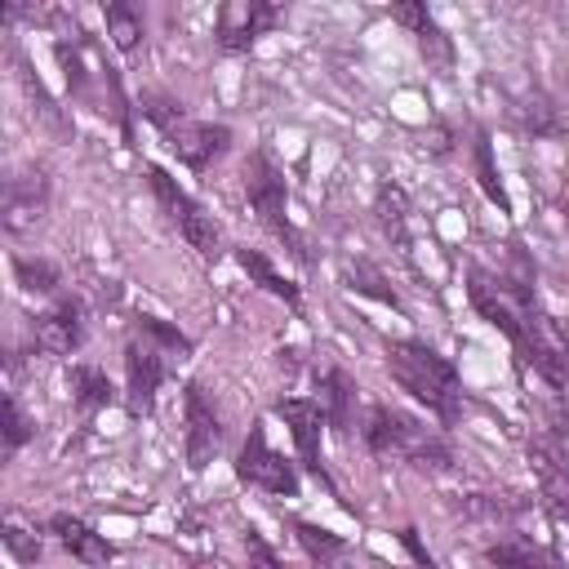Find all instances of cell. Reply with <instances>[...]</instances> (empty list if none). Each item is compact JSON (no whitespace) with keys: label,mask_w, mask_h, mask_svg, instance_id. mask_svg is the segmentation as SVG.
Segmentation results:
<instances>
[{"label":"cell","mask_w":569,"mask_h":569,"mask_svg":"<svg viewBox=\"0 0 569 569\" xmlns=\"http://www.w3.org/2000/svg\"><path fill=\"white\" fill-rule=\"evenodd\" d=\"M413 36H418V44H422L427 62H436V67H449V62H453V44H449V36H445V31H440L431 18H427V22H422Z\"/></svg>","instance_id":"obj_23"},{"label":"cell","mask_w":569,"mask_h":569,"mask_svg":"<svg viewBox=\"0 0 569 569\" xmlns=\"http://www.w3.org/2000/svg\"><path fill=\"white\" fill-rule=\"evenodd\" d=\"M476 173H480V187H485V196L507 213L511 209V200H507V187H502V173H498V164H493V147H489V133H476Z\"/></svg>","instance_id":"obj_19"},{"label":"cell","mask_w":569,"mask_h":569,"mask_svg":"<svg viewBox=\"0 0 569 569\" xmlns=\"http://www.w3.org/2000/svg\"><path fill=\"white\" fill-rule=\"evenodd\" d=\"M387 369L391 378L418 400L427 405L431 413H440L445 422L458 418V400H462V387H458V369L431 351L427 342L418 338H400V342H387Z\"/></svg>","instance_id":"obj_1"},{"label":"cell","mask_w":569,"mask_h":569,"mask_svg":"<svg viewBox=\"0 0 569 569\" xmlns=\"http://www.w3.org/2000/svg\"><path fill=\"white\" fill-rule=\"evenodd\" d=\"M529 462L538 476V493L551 507L556 520H569V458L556 440H533L529 445Z\"/></svg>","instance_id":"obj_8"},{"label":"cell","mask_w":569,"mask_h":569,"mask_svg":"<svg viewBox=\"0 0 569 569\" xmlns=\"http://www.w3.org/2000/svg\"><path fill=\"white\" fill-rule=\"evenodd\" d=\"M485 560H489V565H533V560H547V556H542V551H533V547L498 542V547H489V551H485Z\"/></svg>","instance_id":"obj_26"},{"label":"cell","mask_w":569,"mask_h":569,"mask_svg":"<svg viewBox=\"0 0 569 569\" xmlns=\"http://www.w3.org/2000/svg\"><path fill=\"white\" fill-rule=\"evenodd\" d=\"M400 542L413 551V560H418V565H427V560H431V556H427V547L418 542V533H413V529H400Z\"/></svg>","instance_id":"obj_30"},{"label":"cell","mask_w":569,"mask_h":569,"mask_svg":"<svg viewBox=\"0 0 569 569\" xmlns=\"http://www.w3.org/2000/svg\"><path fill=\"white\" fill-rule=\"evenodd\" d=\"M218 440H222V427H218L213 405L204 400V387L187 382V462H191V471L209 467V458L218 453Z\"/></svg>","instance_id":"obj_9"},{"label":"cell","mask_w":569,"mask_h":569,"mask_svg":"<svg viewBox=\"0 0 569 569\" xmlns=\"http://www.w3.org/2000/svg\"><path fill=\"white\" fill-rule=\"evenodd\" d=\"M138 325H142V333H151V338H156V342H164L169 351H182V356L191 351V338H187L182 329H173V325H164L160 316H138Z\"/></svg>","instance_id":"obj_25"},{"label":"cell","mask_w":569,"mask_h":569,"mask_svg":"<svg viewBox=\"0 0 569 569\" xmlns=\"http://www.w3.org/2000/svg\"><path fill=\"white\" fill-rule=\"evenodd\" d=\"M236 262H240V267H244V271H249V276H253V280H258L267 293H276V298H284L289 307H298V289H293V284H289V280H284V276H280V271H276V267H271L262 253L240 249V253H236Z\"/></svg>","instance_id":"obj_18"},{"label":"cell","mask_w":569,"mask_h":569,"mask_svg":"<svg viewBox=\"0 0 569 569\" xmlns=\"http://www.w3.org/2000/svg\"><path fill=\"white\" fill-rule=\"evenodd\" d=\"M22 440H27V418H22L18 400H13V396H4V453H13Z\"/></svg>","instance_id":"obj_27"},{"label":"cell","mask_w":569,"mask_h":569,"mask_svg":"<svg viewBox=\"0 0 569 569\" xmlns=\"http://www.w3.org/2000/svg\"><path fill=\"white\" fill-rule=\"evenodd\" d=\"M365 440H369L373 453H382V458H387V453H400V458H409L413 467L445 471V467L453 462V453H449V445H445L440 436H431L427 427H418L413 418H405L400 409H387V405L369 409Z\"/></svg>","instance_id":"obj_2"},{"label":"cell","mask_w":569,"mask_h":569,"mask_svg":"<svg viewBox=\"0 0 569 569\" xmlns=\"http://www.w3.org/2000/svg\"><path fill=\"white\" fill-rule=\"evenodd\" d=\"M84 342V320L76 302H58L53 311L36 316V347L49 356H71Z\"/></svg>","instance_id":"obj_11"},{"label":"cell","mask_w":569,"mask_h":569,"mask_svg":"<svg viewBox=\"0 0 569 569\" xmlns=\"http://www.w3.org/2000/svg\"><path fill=\"white\" fill-rule=\"evenodd\" d=\"M565 213H569V191H565Z\"/></svg>","instance_id":"obj_32"},{"label":"cell","mask_w":569,"mask_h":569,"mask_svg":"<svg viewBox=\"0 0 569 569\" xmlns=\"http://www.w3.org/2000/svg\"><path fill=\"white\" fill-rule=\"evenodd\" d=\"M293 538H298V547L311 556V560H333V556H342V538L338 533H329V529H316V525H293Z\"/></svg>","instance_id":"obj_22"},{"label":"cell","mask_w":569,"mask_h":569,"mask_svg":"<svg viewBox=\"0 0 569 569\" xmlns=\"http://www.w3.org/2000/svg\"><path fill=\"white\" fill-rule=\"evenodd\" d=\"M124 378H129V396L133 409H151L160 382H164V360L151 342H129L124 347Z\"/></svg>","instance_id":"obj_13"},{"label":"cell","mask_w":569,"mask_h":569,"mask_svg":"<svg viewBox=\"0 0 569 569\" xmlns=\"http://www.w3.org/2000/svg\"><path fill=\"white\" fill-rule=\"evenodd\" d=\"M49 209V178L44 169H22L4 182V231H27Z\"/></svg>","instance_id":"obj_7"},{"label":"cell","mask_w":569,"mask_h":569,"mask_svg":"<svg viewBox=\"0 0 569 569\" xmlns=\"http://www.w3.org/2000/svg\"><path fill=\"white\" fill-rule=\"evenodd\" d=\"M347 280H351V289H356V293H369V298H378V302H387V307H400V302H396V293H391V289H382V276H378L373 267L356 262V267L347 271Z\"/></svg>","instance_id":"obj_24"},{"label":"cell","mask_w":569,"mask_h":569,"mask_svg":"<svg viewBox=\"0 0 569 569\" xmlns=\"http://www.w3.org/2000/svg\"><path fill=\"white\" fill-rule=\"evenodd\" d=\"M351 405H356V382L342 369H325V378H320V409H325V422L333 431L351 427Z\"/></svg>","instance_id":"obj_15"},{"label":"cell","mask_w":569,"mask_h":569,"mask_svg":"<svg viewBox=\"0 0 569 569\" xmlns=\"http://www.w3.org/2000/svg\"><path fill=\"white\" fill-rule=\"evenodd\" d=\"M525 124L533 129V133H556L560 124H556V107L547 102V98H529V111H525Z\"/></svg>","instance_id":"obj_28"},{"label":"cell","mask_w":569,"mask_h":569,"mask_svg":"<svg viewBox=\"0 0 569 569\" xmlns=\"http://www.w3.org/2000/svg\"><path fill=\"white\" fill-rule=\"evenodd\" d=\"M13 276L27 293H53L58 289V267L44 258H13Z\"/></svg>","instance_id":"obj_20"},{"label":"cell","mask_w":569,"mask_h":569,"mask_svg":"<svg viewBox=\"0 0 569 569\" xmlns=\"http://www.w3.org/2000/svg\"><path fill=\"white\" fill-rule=\"evenodd\" d=\"M107 9V36L120 53H133L138 49V36H142V22L133 13V0H102Z\"/></svg>","instance_id":"obj_17"},{"label":"cell","mask_w":569,"mask_h":569,"mask_svg":"<svg viewBox=\"0 0 569 569\" xmlns=\"http://www.w3.org/2000/svg\"><path fill=\"white\" fill-rule=\"evenodd\" d=\"M160 133L169 138V147L178 151V160H182V164H191V169H204V164H209L213 156H222V151H227V142H231V129H227V124L187 120V116H173Z\"/></svg>","instance_id":"obj_6"},{"label":"cell","mask_w":569,"mask_h":569,"mask_svg":"<svg viewBox=\"0 0 569 569\" xmlns=\"http://www.w3.org/2000/svg\"><path fill=\"white\" fill-rule=\"evenodd\" d=\"M236 476H240L244 485L267 489V493H284V498H293V493H298V471H293V467H289V462L267 445L262 422H253V431H249V440H244V449H240Z\"/></svg>","instance_id":"obj_5"},{"label":"cell","mask_w":569,"mask_h":569,"mask_svg":"<svg viewBox=\"0 0 569 569\" xmlns=\"http://www.w3.org/2000/svg\"><path fill=\"white\" fill-rule=\"evenodd\" d=\"M4 551H9L13 560H22V565H31V560L40 556V542H31V538H27V533H22L18 525H9V529H4Z\"/></svg>","instance_id":"obj_29"},{"label":"cell","mask_w":569,"mask_h":569,"mask_svg":"<svg viewBox=\"0 0 569 569\" xmlns=\"http://www.w3.org/2000/svg\"><path fill=\"white\" fill-rule=\"evenodd\" d=\"M71 391H76V405H80L84 413H93V409H102V405L116 400L107 373L93 369V365H76V369H71Z\"/></svg>","instance_id":"obj_16"},{"label":"cell","mask_w":569,"mask_h":569,"mask_svg":"<svg viewBox=\"0 0 569 569\" xmlns=\"http://www.w3.org/2000/svg\"><path fill=\"white\" fill-rule=\"evenodd\" d=\"M49 529L58 533V542H62L76 560H84V565H107V560H111V542H102L89 525H80V520H71V516H53Z\"/></svg>","instance_id":"obj_14"},{"label":"cell","mask_w":569,"mask_h":569,"mask_svg":"<svg viewBox=\"0 0 569 569\" xmlns=\"http://www.w3.org/2000/svg\"><path fill=\"white\" fill-rule=\"evenodd\" d=\"M244 191H249V204L262 218V227L276 231L280 240H289V253L298 262H307V249H302V240H298V231H293V222L284 213V178H280V169L271 164L267 151H253L244 160Z\"/></svg>","instance_id":"obj_3"},{"label":"cell","mask_w":569,"mask_h":569,"mask_svg":"<svg viewBox=\"0 0 569 569\" xmlns=\"http://www.w3.org/2000/svg\"><path fill=\"white\" fill-rule=\"evenodd\" d=\"M244 547H249V556H253V560H262V565H276V551H271V547H262V542L253 538V529H249V538H244Z\"/></svg>","instance_id":"obj_31"},{"label":"cell","mask_w":569,"mask_h":569,"mask_svg":"<svg viewBox=\"0 0 569 569\" xmlns=\"http://www.w3.org/2000/svg\"><path fill=\"white\" fill-rule=\"evenodd\" d=\"M276 413L289 422V431H293V445H298V453H302V467L307 471H316L325 485H329V476H325V462H320V418H325V409L320 405H311V400H280L276 405Z\"/></svg>","instance_id":"obj_10"},{"label":"cell","mask_w":569,"mask_h":569,"mask_svg":"<svg viewBox=\"0 0 569 569\" xmlns=\"http://www.w3.org/2000/svg\"><path fill=\"white\" fill-rule=\"evenodd\" d=\"M267 27H271V4H267V0H222L218 36H222L227 49H244V44H253Z\"/></svg>","instance_id":"obj_12"},{"label":"cell","mask_w":569,"mask_h":569,"mask_svg":"<svg viewBox=\"0 0 569 569\" xmlns=\"http://www.w3.org/2000/svg\"><path fill=\"white\" fill-rule=\"evenodd\" d=\"M373 213H378V227H382L387 236L405 240V222H409V213H405V191H400V187H382Z\"/></svg>","instance_id":"obj_21"},{"label":"cell","mask_w":569,"mask_h":569,"mask_svg":"<svg viewBox=\"0 0 569 569\" xmlns=\"http://www.w3.org/2000/svg\"><path fill=\"white\" fill-rule=\"evenodd\" d=\"M147 182H151V191H156V200L164 204V213L173 218V227L187 236V244L196 249V253H204V258H213L218 253V227H213V218L160 169V164H147Z\"/></svg>","instance_id":"obj_4"}]
</instances>
